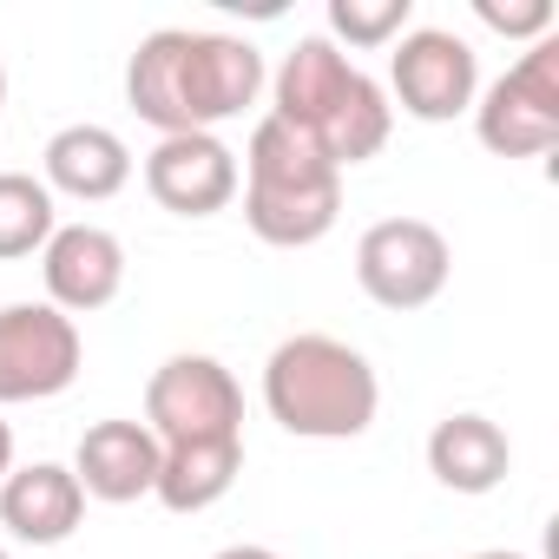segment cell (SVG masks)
I'll list each match as a JSON object with an SVG mask.
<instances>
[{"label":"cell","instance_id":"9","mask_svg":"<svg viewBox=\"0 0 559 559\" xmlns=\"http://www.w3.org/2000/svg\"><path fill=\"white\" fill-rule=\"evenodd\" d=\"M389 86L395 106L421 126H448L461 112H474L480 99V60L454 27H408L389 53Z\"/></svg>","mask_w":559,"mask_h":559},{"label":"cell","instance_id":"11","mask_svg":"<svg viewBox=\"0 0 559 559\" xmlns=\"http://www.w3.org/2000/svg\"><path fill=\"white\" fill-rule=\"evenodd\" d=\"M40 276L60 317H93L126 290V243L106 224H60L40 250Z\"/></svg>","mask_w":559,"mask_h":559},{"label":"cell","instance_id":"1","mask_svg":"<svg viewBox=\"0 0 559 559\" xmlns=\"http://www.w3.org/2000/svg\"><path fill=\"white\" fill-rule=\"evenodd\" d=\"M263 93V53L243 34H211V27H158L132 47L126 60V106L171 132H211L257 106Z\"/></svg>","mask_w":559,"mask_h":559},{"label":"cell","instance_id":"19","mask_svg":"<svg viewBox=\"0 0 559 559\" xmlns=\"http://www.w3.org/2000/svg\"><path fill=\"white\" fill-rule=\"evenodd\" d=\"M474 14H480V27H493V34H507V40H546L552 34V0H474Z\"/></svg>","mask_w":559,"mask_h":559},{"label":"cell","instance_id":"20","mask_svg":"<svg viewBox=\"0 0 559 559\" xmlns=\"http://www.w3.org/2000/svg\"><path fill=\"white\" fill-rule=\"evenodd\" d=\"M211 559H284V552H270V546H250V539H243V546H224V552H211Z\"/></svg>","mask_w":559,"mask_h":559},{"label":"cell","instance_id":"14","mask_svg":"<svg viewBox=\"0 0 559 559\" xmlns=\"http://www.w3.org/2000/svg\"><path fill=\"white\" fill-rule=\"evenodd\" d=\"M40 171H47V191H67L80 204H106V198H119L132 185V152H126V139L112 126L80 119V126H60L47 139Z\"/></svg>","mask_w":559,"mask_h":559},{"label":"cell","instance_id":"7","mask_svg":"<svg viewBox=\"0 0 559 559\" xmlns=\"http://www.w3.org/2000/svg\"><path fill=\"white\" fill-rule=\"evenodd\" d=\"M454 276V250L428 217H382L356 243V284L382 310H428Z\"/></svg>","mask_w":559,"mask_h":559},{"label":"cell","instance_id":"24","mask_svg":"<svg viewBox=\"0 0 559 559\" xmlns=\"http://www.w3.org/2000/svg\"><path fill=\"white\" fill-rule=\"evenodd\" d=\"M0 559H8V546H0Z\"/></svg>","mask_w":559,"mask_h":559},{"label":"cell","instance_id":"18","mask_svg":"<svg viewBox=\"0 0 559 559\" xmlns=\"http://www.w3.org/2000/svg\"><path fill=\"white\" fill-rule=\"evenodd\" d=\"M415 21V0H330V34L349 47H389Z\"/></svg>","mask_w":559,"mask_h":559},{"label":"cell","instance_id":"17","mask_svg":"<svg viewBox=\"0 0 559 559\" xmlns=\"http://www.w3.org/2000/svg\"><path fill=\"white\" fill-rule=\"evenodd\" d=\"M53 230H60V211H53L47 178H34V171H0V263L47 250Z\"/></svg>","mask_w":559,"mask_h":559},{"label":"cell","instance_id":"8","mask_svg":"<svg viewBox=\"0 0 559 559\" xmlns=\"http://www.w3.org/2000/svg\"><path fill=\"white\" fill-rule=\"evenodd\" d=\"M86 343L80 323L53 304H8L0 310V408L14 402H53L80 382Z\"/></svg>","mask_w":559,"mask_h":559},{"label":"cell","instance_id":"5","mask_svg":"<svg viewBox=\"0 0 559 559\" xmlns=\"http://www.w3.org/2000/svg\"><path fill=\"white\" fill-rule=\"evenodd\" d=\"M474 132L500 158H546L559 145V34L533 40L474 99Z\"/></svg>","mask_w":559,"mask_h":559},{"label":"cell","instance_id":"12","mask_svg":"<svg viewBox=\"0 0 559 559\" xmlns=\"http://www.w3.org/2000/svg\"><path fill=\"white\" fill-rule=\"evenodd\" d=\"M158 435L145 421H93L80 435V454H73V480L86 487V500H106V507H132L158 487Z\"/></svg>","mask_w":559,"mask_h":559},{"label":"cell","instance_id":"15","mask_svg":"<svg viewBox=\"0 0 559 559\" xmlns=\"http://www.w3.org/2000/svg\"><path fill=\"white\" fill-rule=\"evenodd\" d=\"M507 467H513V441H507L500 421H487L474 408L435 421V435H428V474L448 493H493L507 480Z\"/></svg>","mask_w":559,"mask_h":559},{"label":"cell","instance_id":"6","mask_svg":"<svg viewBox=\"0 0 559 559\" xmlns=\"http://www.w3.org/2000/svg\"><path fill=\"white\" fill-rule=\"evenodd\" d=\"M145 428L158 448L243 441V389L217 356H171L145 382Z\"/></svg>","mask_w":559,"mask_h":559},{"label":"cell","instance_id":"3","mask_svg":"<svg viewBox=\"0 0 559 559\" xmlns=\"http://www.w3.org/2000/svg\"><path fill=\"white\" fill-rule=\"evenodd\" d=\"M263 408L297 441H356V435L376 428L382 382H376L362 349H349L343 336L304 330V336H284L270 349V362H263Z\"/></svg>","mask_w":559,"mask_h":559},{"label":"cell","instance_id":"16","mask_svg":"<svg viewBox=\"0 0 559 559\" xmlns=\"http://www.w3.org/2000/svg\"><path fill=\"white\" fill-rule=\"evenodd\" d=\"M243 474V441H191V448H165L158 454V487L152 500L171 513H204L217 507Z\"/></svg>","mask_w":559,"mask_h":559},{"label":"cell","instance_id":"22","mask_svg":"<svg viewBox=\"0 0 559 559\" xmlns=\"http://www.w3.org/2000/svg\"><path fill=\"white\" fill-rule=\"evenodd\" d=\"M474 559H526V552H474Z\"/></svg>","mask_w":559,"mask_h":559},{"label":"cell","instance_id":"23","mask_svg":"<svg viewBox=\"0 0 559 559\" xmlns=\"http://www.w3.org/2000/svg\"><path fill=\"white\" fill-rule=\"evenodd\" d=\"M0 106H8V73H0Z\"/></svg>","mask_w":559,"mask_h":559},{"label":"cell","instance_id":"4","mask_svg":"<svg viewBox=\"0 0 559 559\" xmlns=\"http://www.w3.org/2000/svg\"><path fill=\"white\" fill-rule=\"evenodd\" d=\"M243 224L276 243V250H310L336 230L343 217V171L276 112L257 119L250 145H243Z\"/></svg>","mask_w":559,"mask_h":559},{"label":"cell","instance_id":"2","mask_svg":"<svg viewBox=\"0 0 559 559\" xmlns=\"http://www.w3.org/2000/svg\"><path fill=\"white\" fill-rule=\"evenodd\" d=\"M270 93H276L270 112L284 119V126H297L336 171L376 158V152L389 145V132H395L389 93H382L330 34H304V40L284 53V67H276Z\"/></svg>","mask_w":559,"mask_h":559},{"label":"cell","instance_id":"13","mask_svg":"<svg viewBox=\"0 0 559 559\" xmlns=\"http://www.w3.org/2000/svg\"><path fill=\"white\" fill-rule=\"evenodd\" d=\"M86 520V487L60 461H27L0 480V526L21 546H60Z\"/></svg>","mask_w":559,"mask_h":559},{"label":"cell","instance_id":"10","mask_svg":"<svg viewBox=\"0 0 559 559\" xmlns=\"http://www.w3.org/2000/svg\"><path fill=\"white\" fill-rule=\"evenodd\" d=\"M237 185H243L237 152L217 132H171L145 158V191L165 211H178V217H217V211H230Z\"/></svg>","mask_w":559,"mask_h":559},{"label":"cell","instance_id":"21","mask_svg":"<svg viewBox=\"0 0 559 559\" xmlns=\"http://www.w3.org/2000/svg\"><path fill=\"white\" fill-rule=\"evenodd\" d=\"M8 474H14V428L0 421V480H8Z\"/></svg>","mask_w":559,"mask_h":559}]
</instances>
